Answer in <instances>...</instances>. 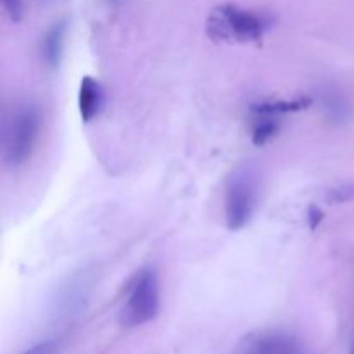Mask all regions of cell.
<instances>
[{"label":"cell","mask_w":354,"mask_h":354,"mask_svg":"<svg viewBox=\"0 0 354 354\" xmlns=\"http://www.w3.org/2000/svg\"><path fill=\"white\" fill-rule=\"evenodd\" d=\"M40 124V111L31 104H19L10 111L2 137V159L7 168H19L31 158Z\"/></svg>","instance_id":"6da1fadb"},{"label":"cell","mask_w":354,"mask_h":354,"mask_svg":"<svg viewBox=\"0 0 354 354\" xmlns=\"http://www.w3.org/2000/svg\"><path fill=\"white\" fill-rule=\"evenodd\" d=\"M270 23L265 16L242 9L234 3H225L213 9L207 17V35L213 40L228 44H249L266 33Z\"/></svg>","instance_id":"7a4b0ae2"},{"label":"cell","mask_w":354,"mask_h":354,"mask_svg":"<svg viewBox=\"0 0 354 354\" xmlns=\"http://www.w3.org/2000/svg\"><path fill=\"white\" fill-rule=\"evenodd\" d=\"M259 178L251 165H241L225 183V221L228 230L239 232L251 221L258 203Z\"/></svg>","instance_id":"3957f363"},{"label":"cell","mask_w":354,"mask_h":354,"mask_svg":"<svg viewBox=\"0 0 354 354\" xmlns=\"http://www.w3.org/2000/svg\"><path fill=\"white\" fill-rule=\"evenodd\" d=\"M161 306V289L158 273L152 268L138 270L130 280L121 308V324L124 327H142L154 320Z\"/></svg>","instance_id":"277c9868"},{"label":"cell","mask_w":354,"mask_h":354,"mask_svg":"<svg viewBox=\"0 0 354 354\" xmlns=\"http://www.w3.org/2000/svg\"><path fill=\"white\" fill-rule=\"evenodd\" d=\"M235 354H308V349L292 334L259 330L244 335L235 348Z\"/></svg>","instance_id":"5b68a950"},{"label":"cell","mask_w":354,"mask_h":354,"mask_svg":"<svg viewBox=\"0 0 354 354\" xmlns=\"http://www.w3.org/2000/svg\"><path fill=\"white\" fill-rule=\"evenodd\" d=\"M104 102V92L100 83L92 76H83L78 90V111L83 123H90L99 114Z\"/></svg>","instance_id":"8992f818"},{"label":"cell","mask_w":354,"mask_h":354,"mask_svg":"<svg viewBox=\"0 0 354 354\" xmlns=\"http://www.w3.org/2000/svg\"><path fill=\"white\" fill-rule=\"evenodd\" d=\"M64 35L66 26L62 23L54 24L50 30L45 35L44 41H41V55H44L45 64L50 68H55L61 61L62 55V45H64Z\"/></svg>","instance_id":"52a82bcc"},{"label":"cell","mask_w":354,"mask_h":354,"mask_svg":"<svg viewBox=\"0 0 354 354\" xmlns=\"http://www.w3.org/2000/svg\"><path fill=\"white\" fill-rule=\"evenodd\" d=\"M279 131V121L275 116H258L256 114L254 124H252V142L256 145H265L272 140Z\"/></svg>","instance_id":"ba28073f"},{"label":"cell","mask_w":354,"mask_h":354,"mask_svg":"<svg viewBox=\"0 0 354 354\" xmlns=\"http://www.w3.org/2000/svg\"><path fill=\"white\" fill-rule=\"evenodd\" d=\"M325 111L334 121H348L351 118V104L339 92H328L325 95Z\"/></svg>","instance_id":"9c48e42d"},{"label":"cell","mask_w":354,"mask_h":354,"mask_svg":"<svg viewBox=\"0 0 354 354\" xmlns=\"http://www.w3.org/2000/svg\"><path fill=\"white\" fill-rule=\"evenodd\" d=\"M2 7L6 10L7 17H9L12 23H19L23 19L24 14V6L23 0H2Z\"/></svg>","instance_id":"30bf717a"},{"label":"cell","mask_w":354,"mask_h":354,"mask_svg":"<svg viewBox=\"0 0 354 354\" xmlns=\"http://www.w3.org/2000/svg\"><path fill=\"white\" fill-rule=\"evenodd\" d=\"M57 353V342L48 339V341H40L37 344H33L31 348H28L26 351L21 354H55Z\"/></svg>","instance_id":"8fae6325"},{"label":"cell","mask_w":354,"mask_h":354,"mask_svg":"<svg viewBox=\"0 0 354 354\" xmlns=\"http://www.w3.org/2000/svg\"><path fill=\"white\" fill-rule=\"evenodd\" d=\"M353 354H354V349H353Z\"/></svg>","instance_id":"7c38bea8"}]
</instances>
